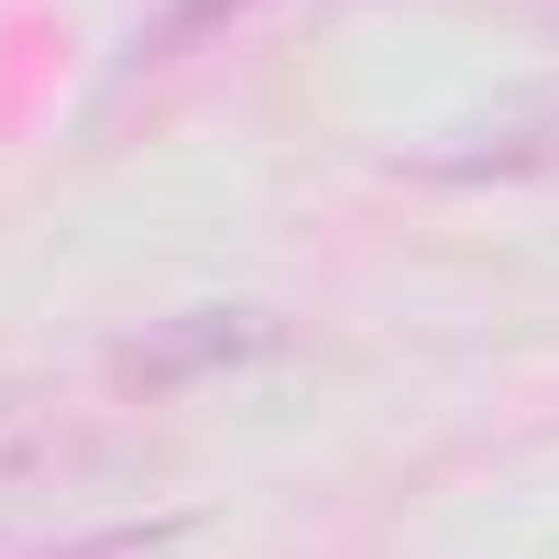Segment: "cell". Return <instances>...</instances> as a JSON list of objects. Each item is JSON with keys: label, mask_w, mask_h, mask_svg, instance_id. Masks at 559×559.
<instances>
[{"label": "cell", "mask_w": 559, "mask_h": 559, "mask_svg": "<svg viewBox=\"0 0 559 559\" xmlns=\"http://www.w3.org/2000/svg\"><path fill=\"white\" fill-rule=\"evenodd\" d=\"M143 450L132 439H99V428H45V439H12L0 450V515H34V504H88L110 483H132Z\"/></svg>", "instance_id": "obj_1"}, {"label": "cell", "mask_w": 559, "mask_h": 559, "mask_svg": "<svg viewBox=\"0 0 559 559\" xmlns=\"http://www.w3.org/2000/svg\"><path fill=\"white\" fill-rule=\"evenodd\" d=\"M252 12H274V0H165V12L132 34V56H121V88H143V78H176L187 56H209V45H230Z\"/></svg>", "instance_id": "obj_3"}, {"label": "cell", "mask_w": 559, "mask_h": 559, "mask_svg": "<svg viewBox=\"0 0 559 559\" xmlns=\"http://www.w3.org/2000/svg\"><path fill=\"white\" fill-rule=\"evenodd\" d=\"M274 330L252 319V308H198V319H176L165 341H132L121 352V384H176V373H209V362H241V352H263Z\"/></svg>", "instance_id": "obj_2"}, {"label": "cell", "mask_w": 559, "mask_h": 559, "mask_svg": "<svg viewBox=\"0 0 559 559\" xmlns=\"http://www.w3.org/2000/svg\"><path fill=\"white\" fill-rule=\"evenodd\" d=\"M537 12H548V23H559V0H537Z\"/></svg>", "instance_id": "obj_4"}]
</instances>
